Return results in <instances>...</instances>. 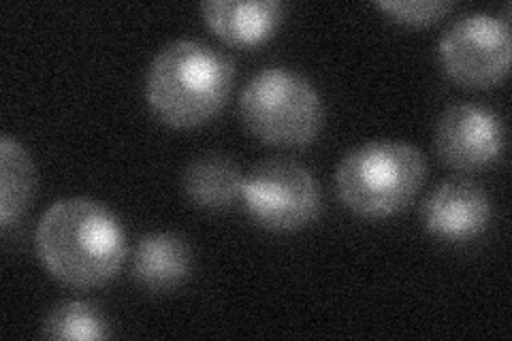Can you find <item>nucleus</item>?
<instances>
[{
  "instance_id": "f257e3e1",
  "label": "nucleus",
  "mask_w": 512,
  "mask_h": 341,
  "mask_svg": "<svg viewBox=\"0 0 512 341\" xmlns=\"http://www.w3.org/2000/svg\"><path fill=\"white\" fill-rule=\"evenodd\" d=\"M37 254L56 280L75 288L101 286L116 278L126 258L120 220L86 197L60 199L37 226Z\"/></svg>"
},
{
  "instance_id": "f03ea898",
  "label": "nucleus",
  "mask_w": 512,
  "mask_h": 341,
  "mask_svg": "<svg viewBox=\"0 0 512 341\" xmlns=\"http://www.w3.org/2000/svg\"><path fill=\"white\" fill-rule=\"evenodd\" d=\"M235 69L229 56L197 39H178L160 50L148 69L146 99L169 126L195 128L227 103Z\"/></svg>"
},
{
  "instance_id": "7ed1b4c3",
  "label": "nucleus",
  "mask_w": 512,
  "mask_h": 341,
  "mask_svg": "<svg viewBox=\"0 0 512 341\" xmlns=\"http://www.w3.org/2000/svg\"><path fill=\"white\" fill-rule=\"evenodd\" d=\"M427 175L419 148L406 141H370L350 150L335 171L340 201L363 218H387L412 203Z\"/></svg>"
},
{
  "instance_id": "20e7f679",
  "label": "nucleus",
  "mask_w": 512,
  "mask_h": 341,
  "mask_svg": "<svg viewBox=\"0 0 512 341\" xmlns=\"http://www.w3.org/2000/svg\"><path fill=\"white\" fill-rule=\"evenodd\" d=\"M248 131L271 145H308L323 126V101L297 71L267 67L256 73L239 99Z\"/></svg>"
},
{
  "instance_id": "39448f33",
  "label": "nucleus",
  "mask_w": 512,
  "mask_h": 341,
  "mask_svg": "<svg viewBox=\"0 0 512 341\" xmlns=\"http://www.w3.org/2000/svg\"><path fill=\"white\" fill-rule=\"evenodd\" d=\"M242 199L256 224L297 231L320 211V188L308 167L291 158H269L244 175Z\"/></svg>"
},
{
  "instance_id": "423d86ee",
  "label": "nucleus",
  "mask_w": 512,
  "mask_h": 341,
  "mask_svg": "<svg viewBox=\"0 0 512 341\" xmlns=\"http://www.w3.org/2000/svg\"><path fill=\"white\" fill-rule=\"evenodd\" d=\"M510 26L491 13H468L446 28L438 56L446 75L468 88H491L510 67Z\"/></svg>"
},
{
  "instance_id": "0eeeda50",
  "label": "nucleus",
  "mask_w": 512,
  "mask_h": 341,
  "mask_svg": "<svg viewBox=\"0 0 512 341\" xmlns=\"http://www.w3.org/2000/svg\"><path fill=\"white\" fill-rule=\"evenodd\" d=\"M436 150L448 167L474 171L500 158L504 124L483 105L455 103L442 111L436 126Z\"/></svg>"
},
{
  "instance_id": "6e6552de",
  "label": "nucleus",
  "mask_w": 512,
  "mask_h": 341,
  "mask_svg": "<svg viewBox=\"0 0 512 341\" xmlns=\"http://www.w3.org/2000/svg\"><path fill=\"white\" fill-rule=\"evenodd\" d=\"M423 226L446 241H468L491 220V203L483 186L472 180L442 182L421 207Z\"/></svg>"
},
{
  "instance_id": "1a4fd4ad",
  "label": "nucleus",
  "mask_w": 512,
  "mask_h": 341,
  "mask_svg": "<svg viewBox=\"0 0 512 341\" xmlns=\"http://www.w3.org/2000/svg\"><path fill=\"white\" fill-rule=\"evenodd\" d=\"M192 248L186 237L171 231L143 235L133 256V278L152 292H167L188 280Z\"/></svg>"
},
{
  "instance_id": "9d476101",
  "label": "nucleus",
  "mask_w": 512,
  "mask_h": 341,
  "mask_svg": "<svg viewBox=\"0 0 512 341\" xmlns=\"http://www.w3.org/2000/svg\"><path fill=\"white\" fill-rule=\"evenodd\" d=\"M203 18L220 39L233 45H259L271 37L282 20L284 7L278 0H212L201 5Z\"/></svg>"
},
{
  "instance_id": "9b49d317",
  "label": "nucleus",
  "mask_w": 512,
  "mask_h": 341,
  "mask_svg": "<svg viewBox=\"0 0 512 341\" xmlns=\"http://www.w3.org/2000/svg\"><path fill=\"white\" fill-rule=\"evenodd\" d=\"M188 201L203 209H229L242 199L244 173L224 152H205L188 162L182 177Z\"/></svg>"
},
{
  "instance_id": "f8f14e48",
  "label": "nucleus",
  "mask_w": 512,
  "mask_h": 341,
  "mask_svg": "<svg viewBox=\"0 0 512 341\" xmlns=\"http://www.w3.org/2000/svg\"><path fill=\"white\" fill-rule=\"evenodd\" d=\"M0 220L11 226L24 216L37 192V169L20 141L0 139Z\"/></svg>"
},
{
  "instance_id": "ddd939ff",
  "label": "nucleus",
  "mask_w": 512,
  "mask_h": 341,
  "mask_svg": "<svg viewBox=\"0 0 512 341\" xmlns=\"http://www.w3.org/2000/svg\"><path fill=\"white\" fill-rule=\"evenodd\" d=\"M41 335L47 339H105L109 324L105 314L90 301H64L45 316Z\"/></svg>"
},
{
  "instance_id": "4468645a",
  "label": "nucleus",
  "mask_w": 512,
  "mask_h": 341,
  "mask_svg": "<svg viewBox=\"0 0 512 341\" xmlns=\"http://www.w3.org/2000/svg\"><path fill=\"white\" fill-rule=\"evenodd\" d=\"M378 7L399 22L423 26L444 18L455 3L451 0H380Z\"/></svg>"
}]
</instances>
